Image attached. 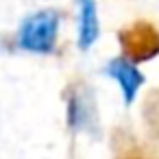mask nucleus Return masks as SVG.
<instances>
[{
	"label": "nucleus",
	"instance_id": "f257e3e1",
	"mask_svg": "<svg viewBox=\"0 0 159 159\" xmlns=\"http://www.w3.org/2000/svg\"><path fill=\"white\" fill-rule=\"evenodd\" d=\"M61 13L57 9H39L26 16L16 31V48L29 55L48 57L57 50Z\"/></svg>",
	"mask_w": 159,
	"mask_h": 159
},
{
	"label": "nucleus",
	"instance_id": "f03ea898",
	"mask_svg": "<svg viewBox=\"0 0 159 159\" xmlns=\"http://www.w3.org/2000/svg\"><path fill=\"white\" fill-rule=\"evenodd\" d=\"M120 52L133 63L152 61L159 57V26L150 20H135L118 33Z\"/></svg>",
	"mask_w": 159,
	"mask_h": 159
},
{
	"label": "nucleus",
	"instance_id": "7ed1b4c3",
	"mask_svg": "<svg viewBox=\"0 0 159 159\" xmlns=\"http://www.w3.org/2000/svg\"><path fill=\"white\" fill-rule=\"evenodd\" d=\"M66 120L74 133H94L98 129L96 96L85 81H72L66 89Z\"/></svg>",
	"mask_w": 159,
	"mask_h": 159
},
{
	"label": "nucleus",
	"instance_id": "20e7f679",
	"mask_svg": "<svg viewBox=\"0 0 159 159\" xmlns=\"http://www.w3.org/2000/svg\"><path fill=\"white\" fill-rule=\"evenodd\" d=\"M105 74L118 83V87H120V92H122V100H124L126 107L135 102L137 92L142 89V85H144V81H146L144 74L139 72L137 63L124 59L122 55H120V57H113V59H109V61L105 63Z\"/></svg>",
	"mask_w": 159,
	"mask_h": 159
},
{
	"label": "nucleus",
	"instance_id": "39448f33",
	"mask_svg": "<svg viewBox=\"0 0 159 159\" xmlns=\"http://www.w3.org/2000/svg\"><path fill=\"white\" fill-rule=\"evenodd\" d=\"M100 37L98 7L96 0H79V35L76 44L81 50H89Z\"/></svg>",
	"mask_w": 159,
	"mask_h": 159
},
{
	"label": "nucleus",
	"instance_id": "423d86ee",
	"mask_svg": "<svg viewBox=\"0 0 159 159\" xmlns=\"http://www.w3.org/2000/svg\"><path fill=\"white\" fill-rule=\"evenodd\" d=\"M116 159H146L137 148H124V150H120L118 155H116Z\"/></svg>",
	"mask_w": 159,
	"mask_h": 159
}]
</instances>
